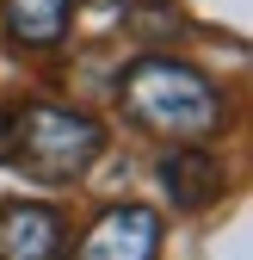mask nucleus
I'll list each match as a JSON object with an SVG mask.
<instances>
[{
  "mask_svg": "<svg viewBox=\"0 0 253 260\" xmlns=\"http://www.w3.org/2000/svg\"><path fill=\"white\" fill-rule=\"evenodd\" d=\"M74 0H0V25L19 50H56L68 38Z\"/></svg>",
  "mask_w": 253,
  "mask_h": 260,
  "instance_id": "obj_6",
  "label": "nucleus"
},
{
  "mask_svg": "<svg viewBox=\"0 0 253 260\" xmlns=\"http://www.w3.org/2000/svg\"><path fill=\"white\" fill-rule=\"evenodd\" d=\"M161 186H167L173 211H210L223 199V168L204 143H173L161 155Z\"/></svg>",
  "mask_w": 253,
  "mask_h": 260,
  "instance_id": "obj_5",
  "label": "nucleus"
},
{
  "mask_svg": "<svg viewBox=\"0 0 253 260\" xmlns=\"http://www.w3.org/2000/svg\"><path fill=\"white\" fill-rule=\"evenodd\" d=\"M161 254V217L148 205H111L93 217L74 260H154Z\"/></svg>",
  "mask_w": 253,
  "mask_h": 260,
  "instance_id": "obj_3",
  "label": "nucleus"
},
{
  "mask_svg": "<svg viewBox=\"0 0 253 260\" xmlns=\"http://www.w3.org/2000/svg\"><path fill=\"white\" fill-rule=\"evenodd\" d=\"M68 217L50 205H7L0 211V260H62Z\"/></svg>",
  "mask_w": 253,
  "mask_h": 260,
  "instance_id": "obj_4",
  "label": "nucleus"
},
{
  "mask_svg": "<svg viewBox=\"0 0 253 260\" xmlns=\"http://www.w3.org/2000/svg\"><path fill=\"white\" fill-rule=\"evenodd\" d=\"M105 149L99 118H87L74 106L56 100H31V106H7L0 112V161L19 168L37 186H74Z\"/></svg>",
  "mask_w": 253,
  "mask_h": 260,
  "instance_id": "obj_2",
  "label": "nucleus"
},
{
  "mask_svg": "<svg viewBox=\"0 0 253 260\" xmlns=\"http://www.w3.org/2000/svg\"><path fill=\"white\" fill-rule=\"evenodd\" d=\"M117 106L136 130H148L161 143H210L229 118L216 81L179 56H136L117 75Z\"/></svg>",
  "mask_w": 253,
  "mask_h": 260,
  "instance_id": "obj_1",
  "label": "nucleus"
},
{
  "mask_svg": "<svg viewBox=\"0 0 253 260\" xmlns=\"http://www.w3.org/2000/svg\"><path fill=\"white\" fill-rule=\"evenodd\" d=\"M93 7H105V13H117V7H130V0H93Z\"/></svg>",
  "mask_w": 253,
  "mask_h": 260,
  "instance_id": "obj_7",
  "label": "nucleus"
}]
</instances>
